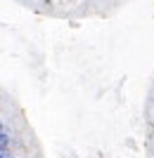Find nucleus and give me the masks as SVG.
Here are the masks:
<instances>
[{
  "mask_svg": "<svg viewBox=\"0 0 154 158\" xmlns=\"http://www.w3.org/2000/svg\"><path fill=\"white\" fill-rule=\"evenodd\" d=\"M0 158H14V156H0Z\"/></svg>",
  "mask_w": 154,
  "mask_h": 158,
  "instance_id": "1",
  "label": "nucleus"
}]
</instances>
